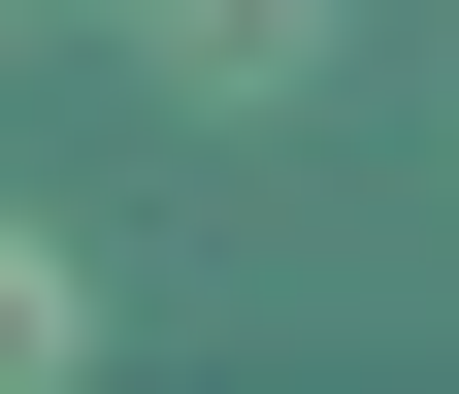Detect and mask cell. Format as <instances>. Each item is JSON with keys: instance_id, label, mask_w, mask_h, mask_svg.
I'll return each mask as SVG.
<instances>
[{"instance_id": "6da1fadb", "label": "cell", "mask_w": 459, "mask_h": 394, "mask_svg": "<svg viewBox=\"0 0 459 394\" xmlns=\"http://www.w3.org/2000/svg\"><path fill=\"white\" fill-rule=\"evenodd\" d=\"M66 328H99V296H66V263H33V231H0V394H33V362H66Z\"/></svg>"}]
</instances>
